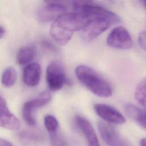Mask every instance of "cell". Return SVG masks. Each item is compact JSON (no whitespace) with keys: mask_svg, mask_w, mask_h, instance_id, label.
I'll list each match as a JSON object with an SVG mask.
<instances>
[{"mask_svg":"<svg viewBox=\"0 0 146 146\" xmlns=\"http://www.w3.org/2000/svg\"><path fill=\"white\" fill-rule=\"evenodd\" d=\"M71 4L75 12L82 13L88 18L82 30V38L86 41L92 40L111 25L120 22V18L117 14L91 1H74Z\"/></svg>","mask_w":146,"mask_h":146,"instance_id":"1","label":"cell"},{"mask_svg":"<svg viewBox=\"0 0 146 146\" xmlns=\"http://www.w3.org/2000/svg\"><path fill=\"white\" fill-rule=\"evenodd\" d=\"M88 21V17L82 13H64L52 23L50 35L58 44L65 45L70 41L74 32L82 31Z\"/></svg>","mask_w":146,"mask_h":146,"instance_id":"2","label":"cell"},{"mask_svg":"<svg viewBox=\"0 0 146 146\" xmlns=\"http://www.w3.org/2000/svg\"><path fill=\"white\" fill-rule=\"evenodd\" d=\"M75 74L78 80L95 95L103 98L112 95L110 84L92 68L79 65L75 68Z\"/></svg>","mask_w":146,"mask_h":146,"instance_id":"3","label":"cell"},{"mask_svg":"<svg viewBox=\"0 0 146 146\" xmlns=\"http://www.w3.org/2000/svg\"><path fill=\"white\" fill-rule=\"evenodd\" d=\"M46 82L50 90L58 91L62 88L66 82L65 71L63 64L59 61H53L46 70Z\"/></svg>","mask_w":146,"mask_h":146,"instance_id":"4","label":"cell"},{"mask_svg":"<svg viewBox=\"0 0 146 146\" xmlns=\"http://www.w3.org/2000/svg\"><path fill=\"white\" fill-rule=\"evenodd\" d=\"M107 43L112 48L126 50L132 46V39L126 28L117 26L113 29L108 35Z\"/></svg>","mask_w":146,"mask_h":146,"instance_id":"5","label":"cell"},{"mask_svg":"<svg viewBox=\"0 0 146 146\" xmlns=\"http://www.w3.org/2000/svg\"><path fill=\"white\" fill-rule=\"evenodd\" d=\"M45 3L38 11V18L40 22L55 21L66 12L67 6L63 1H47Z\"/></svg>","mask_w":146,"mask_h":146,"instance_id":"6","label":"cell"},{"mask_svg":"<svg viewBox=\"0 0 146 146\" xmlns=\"http://www.w3.org/2000/svg\"><path fill=\"white\" fill-rule=\"evenodd\" d=\"M98 128L100 135L108 146H128V143L111 125L99 121Z\"/></svg>","mask_w":146,"mask_h":146,"instance_id":"7","label":"cell"},{"mask_svg":"<svg viewBox=\"0 0 146 146\" xmlns=\"http://www.w3.org/2000/svg\"><path fill=\"white\" fill-rule=\"evenodd\" d=\"M94 110L98 116L105 121L115 124H122L125 122L124 116L115 108L106 104H94Z\"/></svg>","mask_w":146,"mask_h":146,"instance_id":"8","label":"cell"},{"mask_svg":"<svg viewBox=\"0 0 146 146\" xmlns=\"http://www.w3.org/2000/svg\"><path fill=\"white\" fill-rule=\"evenodd\" d=\"M0 127L10 130H17L21 127L19 120L10 112L5 100L1 96H0Z\"/></svg>","mask_w":146,"mask_h":146,"instance_id":"9","label":"cell"},{"mask_svg":"<svg viewBox=\"0 0 146 146\" xmlns=\"http://www.w3.org/2000/svg\"><path fill=\"white\" fill-rule=\"evenodd\" d=\"M75 121L84 135L88 146H100L96 133L91 123L86 118L79 115L75 117Z\"/></svg>","mask_w":146,"mask_h":146,"instance_id":"10","label":"cell"},{"mask_svg":"<svg viewBox=\"0 0 146 146\" xmlns=\"http://www.w3.org/2000/svg\"><path fill=\"white\" fill-rule=\"evenodd\" d=\"M41 68L37 63H32L27 64L23 71V82L28 86H37L40 80Z\"/></svg>","mask_w":146,"mask_h":146,"instance_id":"11","label":"cell"},{"mask_svg":"<svg viewBox=\"0 0 146 146\" xmlns=\"http://www.w3.org/2000/svg\"><path fill=\"white\" fill-rule=\"evenodd\" d=\"M124 110L127 116L137 123L141 127L146 129V111L139 107L127 103L124 105Z\"/></svg>","mask_w":146,"mask_h":146,"instance_id":"12","label":"cell"},{"mask_svg":"<svg viewBox=\"0 0 146 146\" xmlns=\"http://www.w3.org/2000/svg\"><path fill=\"white\" fill-rule=\"evenodd\" d=\"M35 50L34 47L28 46L21 48L17 55V62L21 66L29 64L34 58Z\"/></svg>","mask_w":146,"mask_h":146,"instance_id":"13","label":"cell"},{"mask_svg":"<svg viewBox=\"0 0 146 146\" xmlns=\"http://www.w3.org/2000/svg\"><path fill=\"white\" fill-rule=\"evenodd\" d=\"M135 98L141 106L146 108V77L143 78L137 85Z\"/></svg>","mask_w":146,"mask_h":146,"instance_id":"14","label":"cell"},{"mask_svg":"<svg viewBox=\"0 0 146 146\" xmlns=\"http://www.w3.org/2000/svg\"><path fill=\"white\" fill-rule=\"evenodd\" d=\"M51 99V96L50 93L48 91H44L40 93L37 98L26 102V103L32 110H34L35 108L40 107L46 105L50 101Z\"/></svg>","mask_w":146,"mask_h":146,"instance_id":"15","label":"cell"},{"mask_svg":"<svg viewBox=\"0 0 146 146\" xmlns=\"http://www.w3.org/2000/svg\"><path fill=\"white\" fill-rule=\"evenodd\" d=\"M17 71L15 68L12 67H7L2 73L1 82L5 87H11L15 84L17 80Z\"/></svg>","mask_w":146,"mask_h":146,"instance_id":"16","label":"cell"},{"mask_svg":"<svg viewBox=\"0 0 146 146\" xmlns=\"http://www.w3.org/2000/svg\"><path fill=\"white\" fill-rule=\"evenodd\" d=\"M19 138L22 143L27 145L36 144L41 140L40 137L37 134L27 131L22 132L20 133Z\"/></svg>","mask_w":146,"mask_h":146,"instance_id":"17","label":"cell"},{"mask_svg":"<svg viewBox=\"0 0 146 146\" xmlns=\"http://www.w3.org/2000/svg\"><path fill=\"white\" fill-rule=\"evenodd\" d=\"M44 126L50 135L57 132L59 123L55 117L51 115H47L44 118Z\"/></svg>","mask_w":146,"mask_h":146,"instance_id":"18","label":"cell"},{"mask_svg":"<svg viewBox=\"0 0 146 146\" xmlns=\"http://www.w3.org/2000/svg\"><path fill=\"white\" fill-rule=\"evenodd\" d=\"M33 111L25 103L22 108V116L27 124L29 126L34 127L36 125L35 120L33 116Z\"/></svg>","mask_w":146,"mask_h":146,"instance_id":"19","label":"cell"},{"mask_svg":"<svg viewBox=\"0 0 146 146\" xmlns=\"http://www.w3.org/2000/svg\"><path fill=\"white\" fill-rule=\"evenodd\" d=\"M52 146H64L65 141L57 132L50 135Z\"/></svg>","mask_w":146,"mask_h":146,"instance_id":"20","label":"cell"},{"mask_svg":"<svg viewBox=\"0 0 146 146\" xmlns=\"http://www.w3.org/2000/svg\"><path fill=\"white\" fill-rule=\"evenodd\" d=\"M138 42L140 47L146 51V31L140 32L138 36Z\"/></svg>","mask_w":146,"mask_h":146,"instance_id":"21","label":"cell"},{"mask_svg":"<svg viewBox=\"0 0 146 146\" xmlns=\"http://www.w3.org/2000/svg\"><path fill=\"white\" fill-rule=\"evenodd\" d=\"M0 146H13V145L9 141L4 139L0 138Z\"/></svg>","mask_w":146,"mask_h":146,"instance_id":"22","label":"cell"},{"mask_svg":"<svg viewBox=\"0 0 146 146\" xmlns=\"http://www.w3.org/2000/svg\"><path fill=\"white\" fill-rule=\"evenodd\" d=\"M5 33V30L2 26H0V38H2Z\"/></svg>","mask_w":146,"mask_h":146,"instance_id":"23","label":"cell"},{"mask_svg":"<svg viewBox=\"0 0 146 146\" xmlns=\"http://www.w3.org/2000/svg\"><path fill=\"white\" fill-rule=\"evenodd\" d=\"M140 146H146V138H143L140 141Z\"/></svg>","mask_w":146,"mask_h":146,"instance_id":"24","label":"cell"},{"mask_svg":"<svg viewBox=\"0 0 146 146\" xmlns=\"http://www.w3.org/2000/svg\"><path fill=\"white\" fill-rule=\"evenodd\" d=\"M141 2H142L143 6L146 9V1H142Z\"/></svg>","mask_w":146,"mask_h":146,"instance_id":"25","label":"cell"},{"mask_svg":"<svg viewBox=\"0 0 146 146\" xmlns=\"http://www.w3.org/2000/svg\"></svg>","mask_w":146,"mask_h":146,"instance_id":"26","label":"cell"}]
</instances>
